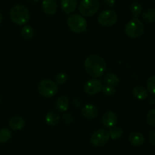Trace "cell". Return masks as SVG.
I'll list each match as a JSON object with an SVG mask.
<instances>
[{"label": "cell", "instance_id": "obj_1", "mask_svg": "<svg viewBox=\"0 0 155 155\" xmlns=\"http://www.w3.org/2000/svg\"><path fill=\"white\" fill-rule=\"evenodd\" d=\"M84 68L86 73L93 78H99L105 73L107 66L102 57L98 54H91L84 62Z\"/></svg>", "mask_w": 155, "mask_h": 155}, {"label": "cell", "instance_id": "obj_2", "mask_svg": "<svg viewBox=\"0 0 155 155\" xmlns=\"http://www.w3.org/2000/svg\"><path fill=\"white\" fill-rule=\"evenodd\" d=\"M11 20L18 25L22 26L27 24L30 19V12L28 9L21 5H16L10 9Z\"/></svg>", "mask_w": 155, "mask_h": 155}, {"label": "cell", "instance_id": "obj_3", "mask_svg": "<svg viewBox=\"0 0 155 155\" xmlns=\"http://www.w3.org/2000/svg\"><path fill=\"white\" fill-rule=\"evenodd\" d=\"M124 31L128 37L137 39L143 35L145 32V27L143 23L139 18H133L126 24Z\"/></svg>", "mask_w": 155, "mask_h": 155}, {"label": "cell", "instance_id": "obj_4", "mask_svg": "<svg viewBox=\"0 0 155 155\" xmlns=\"http://www.w3.org/2000/svg\"><path fill=\"white\" fill-rule=\"evenodd\" d=\"M68 25L70 30L74 33H81L87 29V21L81 15L74 14L68 18Z\"/></svg>", "mask_w": 155, "mask_h": 155}, {"label": "cell", "instance_id": "obj_5", "mask_svg": "<svg viewBox=\"0 0 155 155\" xmlns=\"http://www.w3.org/2000/svg\"><path fill=\"white\" fill-rule=\"evenodd\" d=\"M58 86L55 82L51 80H43L38 84L39 93L45 98H51L57 94Z\"/></svg>", "mask_w": 155, "mask_h": 155}, {"label": "cell", "instance_id": "obj_6", "mask_svg": "<svg viewBox=\"0 0 155 155\" xmlns=\"http://www.w3.org/2000/svg\"><path fill=\"white\" fill-rule=\"evenodd\" d=\"M100 3L98 0H81L79 5L80 14L85 17H92L98 12Z\"/></svg>", "mask_w": 155, "mask_h": 155}, {"label": "cell", "instance_id": "obj_7", "mask_svg": "<svg viewBox=\"0 0 155 155\" xmlns=\"http://www.w3.org/2000/svg\"><path fill=\"white\" fill-rule=\"evenodd\" d=\"M98 22L100 25L104 27H113L117 21V15L115 11L111 9H107L98 15Z\"/></svg>", "mask_w": 155, "mask_h": 155}, {"label": "cell", "instance_id": "obj_8", "mask_svg": "<svg viewBox=\"0 0 155 155\" xmlns=\"http://www.w3.org/2000/svg\"><path fill=\"white\" fill-rule=\"evenodd\" d=\"M110 139L109 133L104 129L95 130L90 137V142L94 147L100 148L107 145Z\"/></svg>", "mask_w": 155, "mask_h": 155}, {"label": "cell", "instance_id": "obj_9", "mask_svg": "<svg viewBox=\"0 0 155 155\" xmlns=\"http://www.w3.org/2000/svg\"><path fill=\"white\" fill-rule=\"evenodd\" d=\"M102 89V83L98 79H92L85 83L83 90L89 95H94L100 92Z\"/></svg>", "mask_w": 155, "mask_h": 155}, {"label": "cell", "instance_id": "obj_10", "mask_svg": "<svg viewBox=\"0 0 155 155\" xmlns=\"http://www.w3.org/2000/svg\"><path fill=\"white\" fill-rule=\"evenodd\" d=\"M117 115L113 111H107L101 117V124L106 128L111 129L117 124Z\"/></svg>", "mask_w": 155, "mask_h": 155}, {"label": "cell", "instance_id": "obj_11", "mask_svg": "<svg viewBox=\"0 0 155 155\" xmlns=\"http://www.w3.org/2000/svg\"><path fill=\"white\" fill-rule=\"evenodd\" d=\"M81 114L88 120L95 119L98 114V110L94 104H86L81 110Z\"/></svg>", "mask_w": 155, "mask_h": 155}, {"label": "cell", "instance_id": "obj_12", "mask_svg": "<svg viewBox=\"0 0 155 155\" xmlns=\"http://www.w3.org/2000/svg\"><path fill=\"white\" fill-rule=\"evenodd\" d=\"M42 8L44 13L48 15H53L56 13L58 9V3L56 0H43Z\"/></svg>", "mask_w": 155, "mask_h": 155}, {"label": "cell", "instance_id": "obj_13", "mask_svg": "<svg viewBox=\"0 0 155 155\" xmlns=\"http://www.w3.org/2000/svg\"><path fill=\"white\" fill-rule=\"evenodd\" d=\"M129 142L134 147H139L145 143V136L139 132H133L129 135Z\"/></svg>", "mask_w": 155, "mask_h": 155}, {"label": "cell", "instance_id": "obj_14", "mask_svg": "<svg viewBox=\"0 0 155 155\" xmlns=\"http://www.w3.org/2000/svg\"><path fill=\"white\" fill-rule=\"evenodd\" d=\"M61 7L65 14L73 13L77 9V0H61Z\"/></svg>", "mask_w": 155, "mask_h": 155}, {"label": "cell", "instance_id": "obj_15", "mask_svg": "<svg viewBox=\"0 0 155 155\" xmlns=\"http://www.w3.org/2000/svg\"><path fill=\"white\" fill-rule=\"evenodd\" d=\"M70 105V100L65 95L60 96L55 102V108L59 112H65Z\"/></svg>", "mask_w": 155, "mask_h": 155}, {"label": "cell", "instance_id": "obj_16", "mask_svg": "<svg viewBox=\"0 0 155 155\" xmlns=\"http://www.w3.org/2000/svg\"><path fill=\"white\" fill-rule=\"evenodd\" d=\"M25 126V121L21 117H14L9 120V127L15 131L22 130Z\"/></svg>", "mask_w": 155, "mask_h": 155}, {"label": "cell", "instance_id": "obj_17", "mask_svg": "<svg viewBox=\"0 0 155 155\" xmlns=\"http://www.w3.org/2000/svg\"><path fill=\"white\" fill-rule=\"evenodd\" d=\"M133 95L138 100H145L148 97V92L143 86H138L133 88Z\"/></svg>", "mask_w": 155, "mask_h": 155}, {"label": "cell", "instance_id": "obj_18", "mask_svg": "<svg viewBox=\"0 0 155 155\" xmlns=\"http://www.w3.org/2000/svg\"><path fill=\"white\" fill-rule=\"evenodd\" d=\"M60 121V116L55 111H49L45 116V122L48 126L54 127L57 125Z\"/></svg>", "mask_w": 155, "mask_h": 155}, {"label": "cell", "instance_id": "obj_19", "mask_svg": "<svg viewBox=\"0 0 155 155\" xmlns=\"http://www.w3.org/2000/svg\"><path fill=\"white\" fill-rule=\"evenodd\" d=\"M142 10H143V5L140 2H133L130 5V12L134 18H137L138 17L140 16L142 13Z\"/></svg>", "mask_w": 155, "mask_h": 155}, {"label": "cell", "instance_id": "obj_20", "mask_svg": "<svg viewBox=\"0 0 155 155\" xmlns=\"http://www.w3.org/2000/svg\"><path fill=\"white\" fill-rule=\"evenodd\" d=\"M144 21L147 24H153L155 21V10L154 8H148L142 15Z\"/></svg>", "mask_w": 155, "mask_h": 155}, {"label": "cell", "instance_id": "obj_21", "mask_svg": "<svg viewBox=\"0 0 155 155\" xmlns=\"http://www.w3.org/2000/svg\"><path fill=\"white\" fill-rule=\"evenodd\" d=\"M104 80L106 82V83H107V85L113 86V87H115V86H117L120 83L119 77L116 74H107L104 77Z\"/></svg>", "mask_w": 155, "mask_h": 155}, {"label": "cell", "instance_id": "obj_22", "mask_svg": "<svg viewBox=\"0 0 155 155\" xmlns=\"http://www.w3.org/2000/svg\"><path fill=\"white\" fill-rule=\"evenodd\" d=\"M108 133L110 138L113 139V140H118V139H120L121 138H122V136H124V130L119 127H113Z\"/></svg>", "mask_w": 155, "mask_h": 155}, {"label": "cell", "instance_id": "obj_23", "mask_svg": "<svg viewBox=\"0 0 155 155\" xmlns=\"http://www.w3.org/2000/svg\"><path fill=\"white\" fill-rule=\"evenodd\" d=\"M21 35L26 39H30L34 36V30L31 26L26 25L21 30Z\"/></svg>", "mask_w": 155, "mask_h": 155}, {"label": "cell", "instance_id": "obj_24", "mask_svg": "<svg viewBox=\"0 0 155 155\" xmlns=\"http://www.w3.org/2000/svg\"><path fill=\"white\" fill-rule=\"evenodd\" d=\"M12 137V132L7 128L0 130V143H5Z\"/></svg>", "mask_w": 155, "mask_h": 155}, {"label": "cell", "instance_id": "obj_25", "mask_svg": "<svg viewBox=\"0 0 155 155\" xmlns=\"http://www.w3.org/2000/svg\"><path fill=\"white\" fill-rule=\"evenodd\" d=\"M147 124L149 125V127L154 128L155 127V110L154 108L151 109L148 112L146 116Z\"/></svg>", "mask_w": 155, "mask_h": 155}, {"label": "cell", "instance_id": "obj_26", "mask_svg": "<svg viewBox=\"0 0 155 155\" xmlns=\"http://www.w3.org/2000/svg\"><path fill=\"white\" fill-rule=\"evenodd\" d=\"M155 76H151V77H149V79L148 80L146 83L147 86V91L148 92L151 93V95H154L155 93Z\"/></svg>", "mask_w": 155, "mask_h": 155}, {"label": "cell", "instance_id": "obj_27", "mask_svg": "<svg viewBox=\"0 0 155 155\" xmlns=\"http://www.w3.org/2000/svg\"><path fill=\"white\" fill-rule=\"evenodd\" d=\"M68 78H69V76H68V74H66V73L64 72L59 73V74H58L55 77L56 83L60 85L64 84V83H66L67 81L68 80Z\"/></svg>", "mask_w": 155, "mask_h": 155}, {"label": "cell", "instance_id": "obj_28", "mask_svg": "<svg viewBox=\"0 0 155 155\" xmlns=\"http://www.w3.org/2000/svg\"><path fill=\"white\" fill-rule=\"evenodd\" d=\"M103 93L107 96H113L116 94V89L113 86H108V85H105V86H102V89H101Z\"/></svg>", "mask_w": 155, "mask_h": 155}, {"label": "cell", "instance_id": "obj_29", "mask_svg": "<svg viewBox=\"0 0 155 155\" xmlns=\"http://www.w3.org/2000/svg\"><path fill=\"white\" fill-rule=\"evenodd\" d=\"M74 116L71 113H64L62 115V120L66 124H71L74 122Z\"/></svg>", "mask_w": 155, "mask_h": 155}, {"label": "cell", "instance_id": "obj_30", "mask_svg": "<svg viewBox=\"0 0 155 155\" xmlns=\"http://www.w3.org/2000/svg\"><path fill=\"white\" fill-rule=\"evenodd\" d=\"M148 140H149L150 143L154 146L155 145V130H152L150 131L149 134H148Z\"/></svg>", "mask_w": 155, "mask_h": 155}, {"label": "cell", "instance_id": "obj_31", "mask_svg": "<svg viewBox=\"0 0 155 155\" xmlns=\"http://www.w3.org/2000/svg\"><path fill=\"white\" fill-rule=\"evenodd\" d=\"M104 4L107 8H113L115 5L116 1L115 0H103Z\"/></svg>", "mask_w": 155, "mask_h": 155}, {"label": "cell", "instance_id": "obj_32", "mask_svg": "<svg viewBox=\"0 0 155 155\" xmlns=\"http://www.w3.org/2000/svg\"><path fill=\"white\" fill-rule=\"evenodd\" d=\"M72 104L74 107H80L82 105V101L80 99H79V98H74L72 101Z\"/></svg>", "mask_w": 155, "mask_h": 155}, {"label": "cell", "instance_id": "obj_33", "mask_svg": "<svg viewBox=\"0 0 155 155\" xmlns=\"http://www.w3.org/2000/svg\"><path fill=\"white\" fill-rule=\"evenodd\" d=\"M148 104H150V105H154L155 104V99H154V95H151V96H149V98H148Z\"/></svg>", "mask_w": 155, "mask_h": 155}, {"label": "cell", "instance_id": "obj_34", "mask_svg": "<svg viewBox=\"0 0 155 155\" xmlns=\"http://www.w3.org/2000/svg\"><path fill=\"white\" fill-rule=\"evenodd\" d=\"M28 1L31 3H36L37 2H39V0H28Z\"/></svg>", "mask_w": 155, "mask_h": 155}, {"label": "cell", "instance_id": "obj_35", "mask_svg": "<svg viewBox=\"0 0 155 155\" xmlns=\"http://www.w3.org/2000/svg\"><path fill=\"white\" fill-rule=\"evenodd\" d=\"M2 13L0 12V24H2Z\"/></svg>", "mask_w": 155, "mask_h": 155}, {"label": "cell", "instance_id": "obj_36", "mask_svg": "<svg viewBox=\"0 0 155 155\" xmlns=\"http://www.w3.org/2000/svg\"><path fill=\"white\" fill-rule=\"evenodd\" d=\"M152 1H154V0H152Z\"/></svg>", "mask_w": 155, "mask_h": 155}]
</instances>
